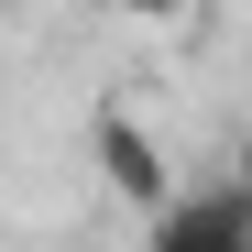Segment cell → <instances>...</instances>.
I'll return each mask as SVG.
<instances>
[{
	"label": "cell",
	"instance_id": "obj_1",
	"mask_svg": "<svg viewBox=\"0 0 252 252\" xmlns=\"http://www.w3.org/2000/svg\"><path fill=\"white\" fill-rule=\"evenodd\" d=\"M88 154H99L110 197H121V208H143V220H164V208L187 197V187H176V164L154 154V132H143L132 110H88Z\"/></svg>",
	"mask_w": 252,
	"mask_h": 252
},
{
	"label": "cell",
	"instance_id": "obj_2",
	"mask_svg": "<svg viewBox=\"0 0 252 252\" xmlns=\"http://www.w3.org/2000/svg\"><path fill=\"white\" fill-rule=\"evenodd\" d=\"M143 252H252L241 187H230V176H220V187H187L164 220H143Z\"/></svg>",
	"mask_w": 252,
	"mask_h": 252
},
{
	"label": "cell",
	"instance_id": "obj_3",
	"mask_svg": "<svg viewBox=\"0 0 252 252\" xmlns=\"http://www.w3.org/2000/svg\"><path fill=\"white\" fill-rule=\"evenodd\" d=\"M110 11H132V22H187L197 0H110Z\"/></svg>",
	"mask_w": 252,
	"mask_h": 252
},
{
	"label": "cell",
	"instance_id": "obj_4",
	"mask_svg": "<svg viewBox=\"0 0 252 252\" xmlns=\"http://www.w3.org/2000/svg\"><path fill=\"white\" fill-rule=\"evenodd\" d=\"M230 187H241V208H252V143H241V164H230Z\"/></svg>",
	"mask_w": 252,
	"mask_h": 252
}]
</instances>
